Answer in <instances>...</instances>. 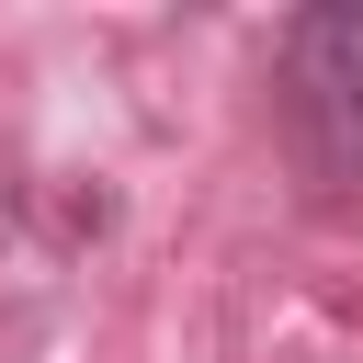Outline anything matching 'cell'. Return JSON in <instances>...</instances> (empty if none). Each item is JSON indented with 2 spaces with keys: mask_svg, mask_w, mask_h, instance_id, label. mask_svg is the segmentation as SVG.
<instances>
[{
  "mask_svg": "<svg viewBox=\"0 0 363 363\" xmlns=\"http://www.w3.org/2000/svg\"><path fill=\"white\" fill-rule=\"evenodd\" d=\"M272 136L318 204L363 193V0H318L272 34Z\"/></svg>",
  "mask_w": 363,
  "mask_h": 363,
  "instance_id": "cell-1",
  "label": "cell"
}]
</instances>
